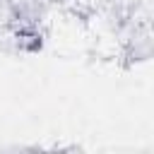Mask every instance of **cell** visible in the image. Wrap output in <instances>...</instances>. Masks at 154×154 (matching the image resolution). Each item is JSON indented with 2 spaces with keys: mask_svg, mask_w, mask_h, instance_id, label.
I'll use <instances>...</instances> for the list:
<instances>
[]
</instances>
